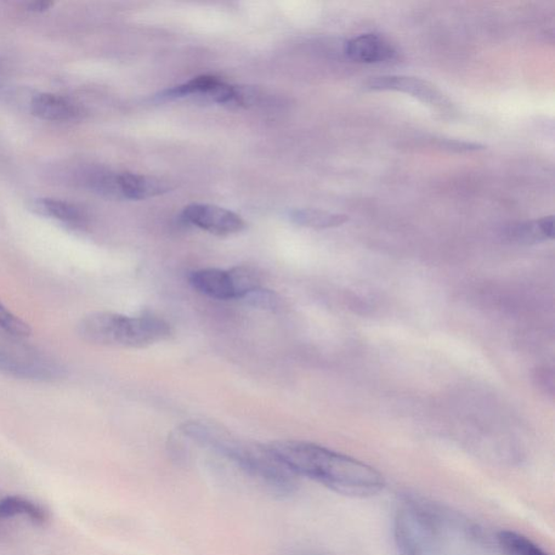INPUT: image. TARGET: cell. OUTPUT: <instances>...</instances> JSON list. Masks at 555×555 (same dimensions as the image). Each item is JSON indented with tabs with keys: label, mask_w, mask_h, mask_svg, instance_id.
Listing matches in <instances>:
<instances>
[{
	"label": "cell",
	"mask_w": 555,
	"mask_h": 555,
	"mask_svg": "<svg viewBox=\"0 0 555 555\" xmlns=\"http://www.w3.org/2000/svg\"><path fill=\"white\" fill-rule=\"evenodd\" d=\"M268 446L297 477L314 480L337 494L370 498L384 489L383 475L352 457L308 441L278 440Z\"/></svg>",
	"instance_id": "obj_1"
},
{
	"label": "cell",
	"mask_w": 555,
	"mask_h": 555,
	"mask_svg": "<svg viewBox=\"0 0 555 555\" xmlns=\"http://www.w3.org/2000/svg\"><path fill=\"white\" fill-rule=\"evenodd\" d=\"M180 430L197 445L227 459L270 494L285 497L297 490V475L268 445L243 439L228 429L204 421L185 422Z\"/></svg>",
	"instance_id": "obj_2"
},
{
	"label": "cell",
	"mask_w": 555,
	"mask_h": 555,
	"mask_svg": "<svg viewBox=\"0 0 555 555\" xmlns=\"http://www.w3.org/2000/svg\"><path fill=\"white\" fill-rule=\"evenodd\" d=\"M77 333L83 341L99 347L144 348L166 341L172 328L157 317L96 311L78 322Z\"/></svg>",
	"instance_id": "obj_3"
},
{
	"label": "cell",
	"mask_w": 555,
	"mask_h": 555,
	"mask_svg": "<svg viewBox=\"0 0 555 555\" xmlns=\"http://www.w3.org/2000/svg\"><path fill=\"white\" fill-rule=\"evenodd\" d=\"M450 524L441 509L416 500L401 503L393 535L399 555H445V530Z\"/></svg>",
	"instance_id": "obj_4"
},
{
	"label": "cell",
	"mask_w": 555,
	"mask_h": 555,
	"mask_svg": "<svg viewBox=\"0 0 555 555\" xmlns=\"http://www.w3.org/2000/svg\"><path fill=\"white\" fill-rule=\"evenodd\" d=\"M0 330V373L32 382H55L65 376V368L53 357Z\"/></svg>",
	"instance_id": "obj_5"
},
{
	"label": "cell",
	"mask_w": 555,
	"mask_h": 555,
	"mask_svg": "<svg viewBox=\"0 0 555 555\" xmlns=\"http://www.w3.org/2000/svg\"><path fill=\"white\" fill-rule=\"evenodd\" d=\"M366 89L373 92H398L410 95L435 109L447 110L450 102L434 85L423 79L401 76H384L372 77L365 85Z\"/></svg>",
	"instance_id": "obj_6"
},
{
	"label": "cell",
	"mask_w": 555,
	"mask_h": 555,
	"mask_svg": "<svg viewBox=\"0 0 555 555\" xmlns=\"http://www.w3.org/2000/svg\"><path fill=\"white\" fill-rule=\"evenodd\" d=\"M183 217L189 224L217 236L235 235L246 228L239 215L209 204H191L185 208Z\"/></svg>",
	"instance_id": "obj_7"
},
{
	"label": "cell",
	"mask_w": 555,
	"mask_h": 555,
	"mask_svg": "<svg viewBox=\"0 0 555 555\" xmlns=\"http://www.w3.org/2000/svg\"><path fill=\"white\" fill-rule=\"evenodd\" d=\"M236 86L220 81L218 77L203 76L191 79L188 83L166 90L161 98L175 99L187 96H197L219 105H234Z\"/></svg>",
	"instance_id": "obj_8"
},
{
	"label": "cell",
	"mask_w": 555,
	"mask_h": 555,
	"mask_svg": "<svg viewBox=\"0 0 555 555\" xmlns=\"http://www.w3.org/2000/svg\"><path fill=\"white\" fill-rule=\"evenodd\" d=\"M348 59L362 65L387 64L398 58V50L387 39L377 34H362L345 44Z\"/></svg>",
	"instance_id": "obj_9"
},
{
	"label": "cell",
	"mask_w": 555,
	"mask_h": 555,
	"mask_svg": "<svg viewBox=\"0 0 555 555\" xmlns=\"http://www.w3.org/2000/svg\"><path fill=\"white\" fill-rule=\"evenodd\" d=\"M32 115L50 122H70L81 120L83 107L76 102L55 94H38L30 104Z\"/></svg>",
	"instance_id": "obj_10"
},
{
	"label": "cell",
	"mask_w": 555,
	"mask_h": 555,
	"mask_svg": "<svg viewBox=\"0 0 555 555\" xmlns=\"http://www.w3.org/2000/svg\"><path fill=\"white\" fill-rule=\"evenodd\" d=\"M195 290L215 299L236 298L230 270L207 268L194 271L189 277Z\"/></svg>",
	"instance_id": "obj_11"
},
{
	"label": "cell",
	"mask_w": 555,
	"mask_h": 555,
	"mask_svg": "<svg viewBox=\"0 0 555 555\" xmlns=\"http://www.w3.org/2000/svg\"><path fill=\"white\" fill-rule=\"evenodd\" d=\"M122 199L146 200L172 190L171 184L162 178L146 175L121 173L118 175Z\"/></svg>",
	"instance_id": "obj_12"
},
{
	"label": "cell",
	"mask_w": 555,
	"mask_h": 555,
	"mask_svg": "<svg viewBox=\"0 0 555 555\" xmlns=\"http://www.w3.org/2000/svg\"><path fill=\"white\" fill-rule=\"evenodd\" d=\"M506 237L510 242L522 246L537 245V243L552 240L554 217H548L510 226L506 231Z\"/></svg>",
	"instance_id": "obj_13"
},
{
	"label": "cell",
	"mask_w": 555,
	"mask_h": 555,
	"mask_svg": "<svg viewBox=\"0 0 555 555\" xmlns=\"http://www.w3.org/2000/svg\"><path fill=\"white\" fill-rule=\"evenodd\" d=\"M33 208L37 214L59 220L71 227L78 228L87 222L84 209L72 202L45 197L34 202Z\"/></svg>",
	"instance_id": "obj_14"
},
{
	"label": "cell",
	"mask_w": 555,
	"mask_h": 555,
	"mask_svg": "<svg viewBox=\"0 0 555 555\" xmlns=\"http://www.w3.org/2000/svg\"><path fill=\"white\" fill-rule=\"evenodd\" d=\"M290 218L294 224L302 226V227L313 229H330L341 227L349 220L348 217L344 214H337L320 209H297L290 214Z\"/></svg>",
	"instance_id": "obj_15"
},
{
	"label": "cell",
	"mask_w": 555,
	"mask_h": 555,
	"mask_svg": "<svg viewBox=\"0 0 555 555\" xmlns=\"http://www.w3.org/2000/svg\"><path fill=\"white\" fill-rule=\"evenodd\" d=\"M15 515H27L39 525L46 523L48 520L46 510L25 498L11 496L0 500V519L14 518Z\"/></svg>",
	"instance_id": "obj_16"
},
{
	"label": "cell",
	"mask_w": 555,
	"mask_h": 555,
	"mask_svg": "<svg viewBox=\"0 0 555 555\" xmlns=\"http://www.w3.org/2000/svg\"><path fill=\"white\" fill-rule=\"evenodd\" d=\"M496 540L503 555H549L536 542L518 531L501 530Z\"/></svg>",
	"instance_id": "obj_17"
},
{
	"label": "cell",
	"mask_w": 555,
	"mask_h": 555,
	"mask_svg": "<svg viewBox=\"0 0 555 555\" xmlns=\"http://www.w3.org/2000/svg\"><path fill=\"white\" fill-rule=\"evenodd\" d=\"M116 173L107 171H93L86 179L89 188L102 197L109 199L122 200L120 180Z\"/></svg>",
	"instance_id": "obj_18"
},
{
	"label": "cell",
	"mask_w": 555,
	"mask_h": 555,
	"mask_svg": "<svg viewBox=\"0 0 555 555\" xmlns=\"http://www.w3.org/2000/svg\"><path fill=\"white\" fill-rule=\"evenodd\" d=\"M234 282L236 298H242L248 292L260 288V276L257 270L247 266H237L229 269Z\"/></svg>",
	"instance_id": "obj_19"
},
{
	"label": "cell",
	"mask_w": 555,
	"mask_h": 555,
	"mask_svg": "<svg viewBox=\"0 0 555 555\" xmlns=\"http://www.w3.org/2000/svg\"><path fill=\"white\" fill-rule=\"evenodd\" d=\"M241 299L254 308L275 311L282 308V298L276 292L262 287L248 292Z\"/></svg>",
	"instance_id": "obj_20"
},
{
	"label": "cell",
	"mask_w": 555,
	"mask_h": 555,
	"mask_svg": "<svg viewBox=\"0 0 555 555\" xmlns=\"http://www.w3.org/2000/svg\"><path fill=\"white\" fill-rule=\"evenodd\" d=\"M0 330L19 338H26L32 334L31 327L18 316L11 313L2 302H0Z\"/></svg>",
	"instance_id": "obj_21"
},
{
	"label": "cell",
	"mask_w": 555,
	"mask_h": 555,
	"mask_svg": "<svg viewBox=\"0 0 555 555\" xmlns=\"http://www.w3.org/2000/svg\"><path fill=\"white\" fill-rule=\"evenodd\" d=\"M54 3L48 2H32L27 4V10L33 11V13H44V11H47L51 7H53Z\"/></svg>",
	"instance_id": "obj_22"
}]
</instances>
